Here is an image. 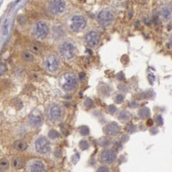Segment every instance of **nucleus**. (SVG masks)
<instances>
[{"mask_svg":"<svg viewBox=\"0 0 172 172\" xmlns=\"http://www.w3.org/2000/svg\"><path fill=\"white\" fill-rule=\"evenodd\" d=\"M170 44L172 45V35H171V37H170Z\"/></svg>","mask_w":172,"mask_h":172,"instance_id":"obj_31","label":"nucleus"},{"mask_svg":"<svg viewBox=\"0 0 172 172\" xmlns=\"http://www.w3.org/2000/svg\"><path fill=\"white\" fill-rule=\"evenodd\" d=\"M21 58H22L25 62L30 63L33 62L35 60V55L33 53H31L30 50H23L21 53Z\"/></svg>","mask_w":172,"mask_h":172,"instance_id":"obj_17","label":"nucleus"},{"mask_svg":"<svg viewBox=\"0 0 172 172\" xmlns=\"http://www.w3.org/2000/svg\"><path fill=\"white\" fill-rule=\"evenodd\" d=\"M170 8H171V9H172V3H171V5H170Z\"/></svg>","mask_w":172,"mask_h":172,"instance_id":"obj_32","label":"nucleus"},{"mask_svg":"<svg viewBox=\"0 0 172 172\" xmlns=\"http://www.w3.org/2000/svg\"><path fill=\"white\" fill-rule=\"evenodd\" d=\"M66 9V3L65 0H52L48 4V10L53 15L63 14Z\"/></svg>","mask_w":172,"mask_h":172,"instance_id":"obj_9","label":"nucleus"},{"mask_svg":"<svg viewBox=\"0 0 172 172\" xmlns=\"http://www.w3.org/2000/svg\"><path fill=\"white\" fill-rule=\"evenodd\" d=\"M35 149L37 153L45 155L48 154L51 150V144L44 136H39L35 141Z\"/></svg>","mask_w":172,"mask_h":172,"instance_id":"obj_6","label":"nucleus"},{"mask_svg":"<svg viewBox=\"0 0 172 172\" xmlns=\"http://www.w3.org/2000/svg\"><path fill=\"white\" fill-rule=\"evenodd\" d=\"M120 132H121V128L116 122H110L104 128V132L107 135L111 137L118 135Z\"/></svg>","mask_w":172,"mask_h":172,"instance_id":"obj_13","label":"nucleus"},{"mask_svg":"<svg viewBox=\"0 0 172 172\" xmlns=\"http://www.w3.org/2000/svg\"><path fill=\"white\" fill-rule=\"evenodd\" d=\"M49 27L44 21H38L35 23L32 30L33 36L38 40H43L47 39L49 35Z\"/></svg>","mask_w":172,"mask_h":172,"instance_id":"obj_3","label":"nucleus"},{"mask_svg":"<svg viewBox=\"0 0 172 172\" xmlns=\"http://www.w3.org/2000/svg\"><path fill=\"white\" fill-rule=\"evenodd\" d=\"M86 26H87V20L84 16L75 15L70 19L69 29L72 32L75 33L81 32L86 28Z\"/></svg>","mask_w":172,"mask_h":172,"instance_id":"obj_5","label":"nucleus"},{"mask_svg":"<svg viewBox=\"0 0 172 172\" xmlns=\"http://www.w3.org/2000/svg\"><path fill=\"white\" fill-rule=\"evenodd\" d=\"M43 66L48 73L55 74L60 67V59L56 54H48L44 59Z\"/></svg>","mask_w":172,"mask_h":172,"instance_id":"obj_4","label":"nucleus"},{"mask_svg":"<svg viewBox=\"0 0 172 172\" xmlns=\"http://www.w3.org/2000/svg\"><path fill=\"white\" fill-rule=\"evenodd\" d=\"M78 79L75 74L72 72H66L59 78V84L64 91H73L77 87Z\"/></svg>","mask_w":172,"mask_h":172,"instance_id":"obj_1","label":"nucleus"},{"mask_svg":"<svg viewBox=\"0 0 172 172\" xmlns=\"http://www.w3.org/2000/svg\"><path fill=\"white\" fill-rule=\"evenodd\" d=\"M96 18L101 25L107 27V26L111 25L114 21V14L112 11L105 9L99 12L96 16Z\"/></svg>","mask_w":172,"mask_h":172,"instance_id":"obj_8","label":"nucleus"},{"mask_svg":"<svg viewBox=\"0 0 172 172\" xmlns=\"http://www.w3.org/2000/svg\"><path fill=\"white\" fill-rule=\"evenodd\" d=\"M138 3H140V4H144V3H146L147 0H136Z\"/></svg>","mask_w":172,"mask_h":172,"instance_id":"obj_30","label":"nucleus"},{"mask_svg":"<svg viewBox=\"0 0 172 172\" xmlns=\"http://www.w3.org/2000/svg\"><path fill=\"white\" fill-rule=\"evenodd\" d=\"M59 53L64 60L71 61L76 54V47L73 42L66 40L59 45Z\"/></svg>","mask_w":172,"mask_h":172,"instance_id":"obj_2","label":"nucleus"},{"mask_svg":"<svg viewBox=\"0 0 172 172\" xmlns=\"http://www.w3.org/2000/svg\"><path fill=\"white\" fill-rule=\"evenodd\" d=\"M43 121V117L41 115V114H35L33 113L32 114H30V116L29 117V123L30 126H32L34 128H37L40 127L41 123Z\"/></svg>","mask_w":172,"mask_h":172,"instance_id":"obj_14","label":"nucleus"},{"mask_svg":"<svg viewBox=\"0 0 172 172\" xmlns=\"http://www.w3.org/2000/svg\"><path fill=\"white\" fill-rule=\"evenodd\" d=\"M149 114H150V111H149L148 109H146V108H145V109H142L139 110V115L142 118V119H146V118H147L149 116Z\"/></svg>","mask_w":172,"mask_h":172,"instance_id":"obj_21","label":"nucleus"},{"mask_svg":"<svg viewBox=\"0 0 172 172\" xmlns=\"http://www.w3.org/2000/svg\"><path fill=\"white\" fill-rule=\"evenodd\" d=\"M12 166L16 170H21L24 167V161L21 157H14L12 160Z\"/></svg>","mask_w":172,"mask_h":172,"instance_id":"obj_18","label":"nucleus"},{"mask_svg":"<svg viewBox=\"0 0 172 172\" xmlns=\"http://www.w3.org/2000/svg\"><path fill=\"white\" fill-rule=\"evenodd\" d=\"M79 146L82 149H87V147L89 146V144L86 142V140H82L79 144Z\"/></svg>","mask_w":172,"mask_h":172,"instance_id":"obj_26","label":"nucleus"},{"mask_svg":"<svg viewBox=\"0 0 172 172\" xmlns=\"http://www.w3.org/2000/svg\"><path fill=\"white\" fill-rule=\"evenodd\" d=\"M129 113L128 112H127V111H122L121 112V114H120V116H119V118L121 119V120H122V121H128V119H129Z\"/></svg>","mask_w":172,"mask_h":172,"instance_id":"obj_23","label":"nucleus"},{"mask_svg":"<svg viewBox=\"0 0 172 172\" xmlns=\"http://www.w3.org/2000/svg\"><path fill=\"white\" fill-rule=\"evenodd\" d=\"M7 72V66L3 62H0V76Z\"/></svg>","mask_w":172,"mask_h":172,"instance_id":"obj_22","label":"nucleus"},{"mask_svg":"<svg viewBox=\"0 0 172 172\" xmlns=\"http://www.w3.org/2000/svg\"><path fill=\"white\" fill-rule=\"evenodd\" d=\"M49 137L51 138V139H55V138H57V137H59V133L54 131V130H52L49 132Z\"/></svg>","mask_w":172,"mask_h":172,"instance_id":"obj_25","label":"nucleus"},{"mask_svg":"<svg viewBox=\"0 0 172 172\" xmlns=\"http://www.w3.org/2000/svg\"><path fill=\"white\" fill-rule=\"evenodd\" d=\"M117 158V154L114 150L111 149H104L101 152L100 160L104 165H111Z\"/></svg>","mask_w":172,"mask_h":172,"instance_id":"obj_10","label":"nucleus"},{"mask_svg":"<svg viewBox=\"0 0 172 172\" xmlns=\"http://www.w3.org/2000/svg\"><path fill=\"white\" fill-rule=\"evenodd\" d=\"M109 111L111 114H114L116 111V108L114 106H109Z\"/></svg>","mask_w":172,"mask_h":172,"instance_id":"obj_29","label":"nucleus"},{"mask_svg":"<svg viewBox=\"0 0 172 172\" xmlns=\"http://www.w3.org/2000/svg\"><path fill=\"white\" fill-rule=\"evenodd\" d=\"M10 166V163L6 158H1L0 159V172H4L7 170Z\"/></svg>","mask_w":172,"mask_h":172,"instance_id":"obj_20","label":"nucleus"},{"mask_svg":"<svg viewBox=\"0 0 172 172\" xmlns=\"http://www.w3.org/2000/svg\"><path fill=\"white\" fill-rule=\"evenodd\" d=\"M159 16L161 17L164 21H169L172 18V9L168 6H162L159 11Z\"/></svg>","mask_w":172,"mask_h":172,"instance_id":"obj_15","label":"nucleus"},{"mask_svg":"<svg viewBox=\"0 0 172 172\" xmlns=\"http://www.w3.org/2000/svg\"><path fill=\"white\" fill-rule=\"evenodd\" d=\"M30 51L31 53H33L34 54H36V55H40L41 53V52H42V49L40 48V45L36 44V43H32V44H30Z\"/></svg>","mask_w":172,"mask_h":172,"instance_id":"obj_19","label":"nucleus"},{"mask_svg":"<svg viewBox=\"0 0 172 172\" xmlns=\"http://www.w3.org/2000/svg\"><path fill=\"white\" fill-rule=\"evenodd\" d=\"M63 115V109L60 105L57 103H52L50 106L48 107V112H47V116H48V121L52 122H57L60 121Z\"/></svg>","mask_w":172,"mask_h":172,"instance_id":"obj_7","label":"nucleus"},{"mask_svg":"<svg viewBox=\"0 0 172 172\" xmlns=\"http://www.w3.org/2000/svg\"><path fill=\"white\" fill-rule=\"evenodd\" d=\"M28 172H46V165L39 159H34L28 165Z\"/></svg>","mask_w":172,"mask_h":172,"instance_id":"obj_12","label":"nucleus"},{"mask_svg":"<svg viewBox=\"0 0 172 172\" xmlns=\"http://www.w3.org/2000/svg\"><path fill=\"white\" fill-rule=\"evenodd\" d=\"M84 40L89 48H95L100 41V34L95 30H91L86 34Z\"/></svg>","mask_w":172,"mask_h":172,"instance_id":"obj_11","label":"nucleus"},{"mask_svg":"<svg viewBox=\"0 0 172 172\" xmlns=\"http://www.w3.org/2000/svg\"><path fill=\"white\" fill-rule=\"evenodd\" d=\"M123 99H124V96L121 94H119V95L116 96V102L117 103H121L122 101H123Z\"/></svg>","mask_w":172,"mask_h":172,"instance_id":"obj_27","label":"nucleus"},{"mask_svg":"<svg viewBox=\"0 0 172 172\" xmlns=\"http://www.w3.org/2000/svg\"><path fill=\"white\" fill-rule=\"evenodd\" d=\"M13 148L17 151H24L28 148V143L23 139H17L13 144Z\"/></svg>","mask_w":172,"mask_h":172,"instance_id":"obj_16","label":"nucleus"},{"mask_svg":"<svg viewBox=\"0 0 172 172\" xmlns=\"http://www.w3.org/2000/svg\"><path fill=\"white\" fill-rule=\"evenodd\" d=\"M85 105L88 108H91L93 105V103H92V101H91V99H87L86 102H85Z\"/></svg>","mask_w":172,"mask_h":172,"instance_id":"obj_28","label":"nucleus"},{"mask_svg":"<svg viewBox=\"0 0 172 172\" xmlns=\"http://www.w3.org/2000/svg\"><path fill=\"white\" fill-rule=\"evenodd\" d=\"M79 132L82 135H88L89 128L87 127H81L79 128Z\"/></svg>","mask_w":172,"mask_h":172,"instance_id":"obj_24","label":"nucleus"}]
</instances>
